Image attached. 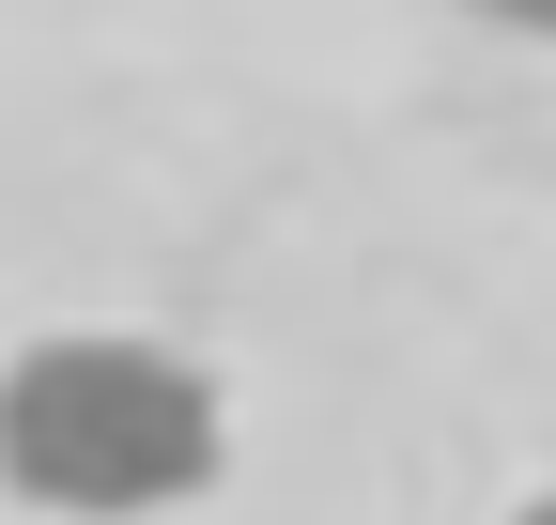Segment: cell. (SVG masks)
<instances>
[{
	"label": "cell",
	"instance_id": "1",
	"mask_svg": "<svg viewBox=\"0 0 556 525\" xmlns=\"http://www.w3.org/2000/svg\"><path fill=\"white\" fill-rule=\"evenodd\" d=\"M217 371L139 324H47L0 356V495L47 525H155L217 479Z\"/></svg>",
	"mask_w": 556,
	"mask_h": 525
},
{
	"label": "cell",
	"instance_id": "2",
	"mask_svg": "<svg viewBox=\"0 0 556 525\" xmlns=\"http://www.w3.org/2000/svg\"><path fill=\"white\" fill-rule=\"evenodd\" d=\"M479 31H510V47H556V0H464Z\"/></svg>",
	"mask_w": 556,
	"mask_h": 525
},
{
	"label": "cell",
	"instance_id": "3",
	"mask_svg": "<svg viewBox=\"0 0 556 525\" xmlns=\"http://www.w3.org/2000/svg\"><path fill=\"white\" fill-rule=\"evenodd\" d=\"M510 525H556V495H526V510H510Z\"/></svg>",
	"mask_w": 556,
	"mask_h": 525
}]
</instances>
